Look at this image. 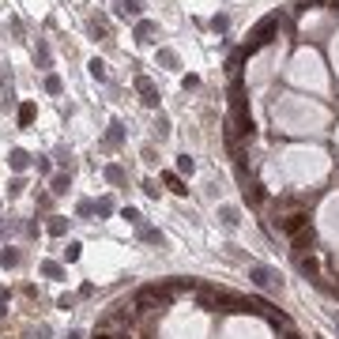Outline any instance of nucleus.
Masks as SVG:
<instances>
[{"label":"nucleus","instance_id":"obj_12","mask_svg":"<svg viewBox=\"0 0 339 339\" xmlns=\"http://www.w3.org/2000/svg\"><path fill=\"white\" fill-rule=\"evenodd\" d=\"M12 83H4V87H0V106H4V110H8V106H12Z\"/></svg>","mask_w":339,"mask_h":339},{"label":"nucleus","instance_id":"obj_1","mask_svg":"<svg viewBox=\"0 0 339 339\" xmlns=\"http://www.w3.org/2000/svg\"><path fill=\"white\" fill-rule=\"evenodd\" d=\"M275 223H279V230H286V234H298V230H305L309 219H305V211H290V215H279Z\"/></svg>","mask_w":339,"mask_h":339},{"label":"nucleus","instance_id":"obj_3","mask_svg":"<svg viewBox=\"0 0 339 339\" xmlns=\"http://www.w3.org/2000/svg\"><path fill=\"white\" fill-rule=\"evenodd\" d=\"M136 91L143 94V106H158V98H162V94H158V87L151 83L147 75H136Z\"/></svg>","mask_w":339,"mask_h":339},{"label":"nucleus","instance_id":"obj_6","mask_svg":"<svg viewBox=\"0 0 339 339\" xmlns=\"http://www.w3.org/2000/svg\"><path fill=\"white\" fill-rule=\"evenodd\" d=\"M151 34H155V23H151V19H143L140 27H136V42H151Z\"/></svg>","mask_w":339,"mask_h":339},{"label":"nucleus","instance_id":"obj_23","mask_svg":"<svg viewBox=\"0 0 339 339\" xmlns=\"http://www.w3.org/2000/svg\"><path fill=\"white\" fill-rule=\"evenodd\" d=\"M211 30H226V15H215V19H211Z\"/></svg>","mask_w":339,"mask_h":339},{"label":"nucleus","instance_id":"obj_17","mask_svg":"<svg viewBox=\"0 0 339 339\" xmlns=\"http://www.w3.org/2000/svg\"><path fill=\"white\" fill-rule=\"evenodd\" d=\"M106 177H110V181H125V170H121V166H110V170H106Z\"/></svg>","mask_w":339,"mask_h":339},{"label":"nucleus","instance_id":"obj_10","mask_svg":"<svg viewBox=\"0 0 339 339\" xmlns=\"http://www.w3.org/2000/svg\"><path fill=\"white\" fill-rule=\"evenodd\" d=\"M30 121H34V106H19V125H30Z\"/></svg>","mask_w":339,"mask_h":339},{"label":"nucleus","instance_id":"obj_13","mask_svg":"<svg viewBox=\"0 0 339 339\" xmlns=\"http://www.w3.org/2000/svg\"><path fill=\"white\" fill-rule=\"evenodd\" d=\"M91 75H94V79H106V64H102L98 56H94V60H91Z\"/></svg>","mask_w":339,"mask_h":339},{"label":"nucleus","instance_id":"obj_21","mask_svg":"<svg viewBox=\"0 0 339 339\" xmlns=\"http://www.w3.org/2000/svg\"><path fill=\"white\" fill-rule=\"evenodd\" d=\"M110 143H121V125H117V121L110 125Z\"/></svg>","mask_w":339,"mask_h":339},{"label":"nucleus","instance_id":"obj_8","mask_svg":"<svg viewBox=\"0 0 339 339\" xmlns=\"http://www.w3.org/2000/svg\"><path fill=\"white\" fill-rule=\"evenodd\" d=\"M166 185L173 188V192H177V196H185V192H188V188L181 185V177H177V173H166Z\"/></svg>","mask_w":339,"mask_h":339},{"label":"nucleus","instance_id":"obj_5","mask_svg":"<svg viewBox=\"0 0 339 339\" xmlns=\"http://www.w3.org/2000/svg\"><path fill=\"white\" fill-rule=\"evenodd\" d=\"M305 249H313V230H309V226H305V230H298V234H294V253L301 256V253H305Z\"/></svg>","mask_w":339,"mask_h":339},{"label":"nucleus","instance_id":"obj_14","mask_svg":"<svg viewBox=\"0 0 339 339\" xmlns=\"http://www.w3.org/2000/svg\"><path fill=\"white\" fill-rule=\"evenodd\" d=\"M140 238L151 241V245H162V234H158V230H140Z\"/></svg>","mask_w":339,"mask_h":339},{"label":"nucleus","instance_id":"obj_16","mask_svg":"<svg viewBox=\"0 0 339 339\" xmlns=\"http://www.w3.org/2000/svg\"><path fill=\"white\" fill-rule=\"evenodd\" d=\"M64 230H68V223H64V219H53V223H49V234H56V238H60Z\"/></svg>","mask_w":339,"mask_h":339},{"label":"nucleus","instance_id":"obj_9","mask_svg":"<svg viewBox=\"0 0 339 339\" xmlns=\"http://www.w3.org/2000/svg\"><path fill=\"white\" fill-rule=\"evenodd\" d=\"M0 264H4V268H15V264H19V253L4 249V253H0Z\"/></svg>","mask_w":339,"mask_h":339},{"label":"nucleus","instance_id":"obj_22","mask_svg":"<svg viewBox=\"0 0 339 339\" xmlns=\"http://www.w3.org/2000/svg\"><path fill=\"white\" fill-rule=\"evenodd\" d=\"M158 56H162V64H170V68H173V64H177V56L170 53V49H162V53H158Z\"/></svg>","mask_w":339,"mask_h":339},{"label":"nucleus","instance_id":"obj_18","mask_svg":"<svg viewBox=\"0 0 339 339\" xmlns=\"http://www.w3.org/2000/svg\"><path fill=\"white\" fill-rule=\"evenodd\" d=\"M45 91H49V94H60V79H56V75H49V79H45Z\"/></svg>","mask_w":339,"mask_h":339},{"label":"nucleus","instance_id":"obj_11","mask_svg":"<svg viewBox=\"0 0 339 339\" xmlns=\"http://www.w3.org/2000/svg\"><path fill=\"white\" fill-rule=\"evenodd\" d=\"M223 226H238V211H234V207H223Z\"/></svg>","mask_w":339,"mask_h":339},{"label":"nucleus","instance_id":"obj_19","mask_svg":"<svg viewBox=\"0 0 339 339\" xmlns=\"http://www.w3.org/2000/svg\"><path fill=\"white\" fill-rule=\"evenodd\" d=\"M12 166L23 170V166H27V155H23V151H12Z\"/></svg>","mask_w":339,"mask_h":339},{"label":"nucleus","instance_id":"obj_7","mask_svg":"<svg viewBox=\"0 0 339 339\" xmlns=\"http://www.w3.org/2000/svg\"><path fill=\"white\" fill-rule=\"evenodd\" d=\"M117 12H121V15H140L143 4H140V0H121V8H117Z\"/></svg>","mask_w":339,"mask_h":339},{"label":"nucleus","instance_id":"obj_4","mask_svg":"<svg viewBox=\"0 0 339 339\" xmlns=\"http://www.w3.org/2000/svg\"><path fill=\"white\" fill-rule=\"evenodd\" d=\"M249 275H253V282H256V286H264V290H271V286H282V279H275V271H268V268H253Z\"/></svg>","mask_w":339,"mask_h":339},{"label":"nucleus","instance_id":"obj_25","mask_svg":"<svg viewBox=\"0 0 339 339\" xmlns=\"http://www.w3.org/2000/svg\"><path fill=\"white\" fill-rule=\"evenodd\" d=\"M94 339H113V336H106V332H102V336H94Z\"/></svg>","mask_w":339,"mask_h":339},{"label":"nucleus","instance_id":"obj_15","mask_svg":"<svg viewBox=\"0 0 339 339\" xmlns=\"http://www.w3.org/2000/svg\"><path fill=\"white\" fill-rule=\"evenodd\" d=\"M177 170H181V173H192V170H196V162H192L188 155H181V158H177Z\"/></svg>","mask_w":339,"mask_h":339},{"label":"nucleus","instance_id":"obj_24","mask_svg":"<svg viewBox=\"0 0 339 339\" xmlns=\"http://www.w3.org/2000/svg\"><path fill=\"white\" fill-rule=\"evenodd\" d=\"M68 339H83V336H79V332H72V336H68Z\"/></svg>","mask_w":339,"mask_h":339},{"label":"nucleus","instance_id":"obj_2","mask_svg":"<svg viewBox=\"0 0 339 339\" xmlns=\"http://www.w3.org/2000/svg\"><path fill=\"white\" fill-rule=\"evenodd\" d=\"M271 30H275V19H264V23H260V27L253 30V42L245 45V53H253V49H260V45H264V42L271 38Z\"/></svg>","mask_w":339,"mask_h":339},{"label":"nucleus","instance_id":"obj_20","mask_svg":"<svg viewBox=\"0 0 339 339\" xmlns=\"http://www.w3.org/2000/svg\"><path fill=\"white\" fill-rule=\"evenodd\" d=\"M53 192H68V177H53Z\"/></svg>","mask_w":339,"mask_h":339}]
</instances>
